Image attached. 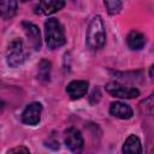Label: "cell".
I'll return each mask as SVG.
<instances>
[{
  "instance_id": "cell-17",
  "label": "cell",
  "mask_w": 154,
  "mask_h": 154,
  "mask_svg": "<svg viewBox=\"0 0 154 154\" xmlns=\"http://www.w3.org/2000/svg\"><path fill=\"white\" fill-rule=\"evenodd\" d=\"M149 76H150L152 79H154V64L149 67Z\"/></svg>"
},
{
  "instance_id": "cell-6",
  "label": "cell",
  "mask_w": 154,
  "mask_h": 154,
  "mask_svg": "<svg viewBox=\"0 0 154 154\" xmlns=\"http://www.w3.org/2000/svg\"><path fill=\"white\" fill-rule=\"evenodd\" d=\"M42 105L40 102H31L22 113V122L28 125H36L41 119Z\"/></svg>"
},
{
  "instance_id": "cell-7",
  "label": "cell",
  "mask_w": 154,
  "mask_h": 154,
  "mask_svg": "<svg viewBox=\"0 0 154 154\" xmlns=\"http://www.w3.org/2000/svg\"><path fill=\"white\" fill-rule=\"evenodd\" d=\"M22 26L24 29V32L28 37V41H29L30 46L34 49H40V47H41V34H40L38 28L35 24L30 23V22H23Z\"/></svg>"
},
{
  "instance_id": "cell-14",
  "label": "cell",
  "mask_w": 154,
  "mask_h": 154,
  "mask_svg": "<svg viewBox=\"0 0 154 154\" xmlns=\"http://www.w3.org/2000/svg\"><path fill=\"white\" fill-rule=\"evenodd\" d=\"M105 6L109 14H117L122 10V2L118 0H106Z\"/></svg>"
},
{
  "instance_id": "cell-10",
  "label": "cell",
  "mask_w": 154,
  "mask_h": 154,
  "mask_svg": "<svg viewBox=\"0 0 154 154\" xmlns=\"http://www.w3.org/2000/svg\"><path fill=\"white\" fill-rule=\"evenodd\" d=\"M109 113L116 117V118H119V119H130L134 114L131 107L124 102H120V101H116V102H112L111 106H109Z\"/></svg>"
},
{
  "instance_id": "cell-5",
  "label": "cell",
  "mask_w": 154,
  "mask_h": 154,
  "mask_svg": "<svg viewBox=\"0 0 154 154\" xmlns=\"http://www.w3.org/2000/svg\"><path fill=\"white\" fill-rule=\"evenodd\" d=\"M65 143L71 152H73L75 154H81L84 146L81 131L75 128L67 129L65 131Z\"/></svg>"
},
{
  "instance_id": "cell-9",
  "label": "cell",
  "mask_w": 154,
  "mask_h": 154,
  "mask_svg": "<svg viewBox=\"0 0 154 154\" xmlns=\"http://www.w3.org/2000/svg\"><path fill=\"white\" fill-rule=\"evenodd\" d=\"M87 90H88L87 81H72L66 87V91L72 100L81 99L87 94Z\"/></svg>"
},
{
  "instance_id": "cell-2",
  "label": "cell",
  "mask_w": 154,
  "mask_h": 154,
  "mask_svg": "<svg viewBox=\"0 0 154 154\" xmlns=\"http://www.w3.org/2000/svg\"><path fill=\"white\" fill-rule=\"evenodd\" d=\"M45 34H46V45L51 49L61 47L66 41L64 28L57 18H49L45 22Z\"/></svg>"
},
{
  "instance_id": "cell-16",
  "label": "cell",
  "mask_w": 154,
  "mask_h": 154,
  "mask_svg": "<svg viewBox=\"0 0 154 154\" xmlns=\"http://www.w3.org/2000/svg\"><path fill=\"white\" fill-rule=\"evenodd\" d=\"M7 154H30V153H29V150L25 147L20 146V147H16V148L10 149L7 152Z\"/></svg>"
},
{
  "instance_id": "cell-3",
  "label": "cell",
  "mask_w": 154,
  "mask_h": 154,
  "mask_svg": "<svg viewBox=\"0 0 154 154\" xmlns=\"http://www.w3.org/2000/svg\"><path fill=\"white\" fill-rule=\"evenodd\" d=\"M25 58H26V53L24 49L23 41L19 38L12 41L7 51V64L12 67H17L24 63Z\"/></svg>"
},
{
  "instance_id": "cell-1",
  "label": "cell",
  "mask_w": 154,
  "mask_h": 154,
  "mask_svg": "<svg viewBox=\"0 0 154 154\" xmlns=\"http://www.w3.org/2000/svg\"><path fill=\"white\" fill-rule=\"evenodd\" d=\"M106 42V31L105 25L100 16H95L87 30V45L90 49L96 51L105 46Z\"/></svg>"
},
{
  "instance_id": "cell-19",
  "label": "cell",
  "mask_w": 154,
  "mask_h": 154,
  "mask_svg": "<svg viewBox=\"0 0 154 154\" xmlns=\"http://www.w3.org/2000/svg\"><path fill=\"white\" fill-rule=\"evenodd\" d=\"M150 154H154V149H153V150H152V152H150Z\"/></svg>"
},
{
  "instance_id": "cell-4",
  "label": "cell",
  "mask_w": 154,
  "mask_h": 154,
  "mask_svg": "<svg viewBox=\"0 0 154 154\" xmlns=\"http://www.w3.org/2000/svg\"><path fill=\"white\" fill-rule=\"evenodd\" d=\"M106 91L112 96L120 97V99H135L140 95L138 89L125 87L118 82H109L106 84Z\"/></svg>"
},
{
  "instance_id": "cell-15",
  "label": "cell",
  "mask_w": 154,
  "mask_h": 154,
  "mask_svg": "<svg viewBox=\"0 0 154 154\" xmlns=\"http://www.w3.org/2000/svg\"><path fill=\"white\" fill-rule=\"evenodd\" d=\"M49 70H51V64L46 60H42L38 64V76H40V78H43V79L49 78Z\"/></svg>"
},
{
  "instance_id": "cell-8",
  "label": "cell",
  "mask_w": 154,
  "mask_h": 154,
  "mask_svg": "<svg viewBox=\"0 0 154 154\" xmlns=\"http://www.w3.org/2000/svg\"><path fill=\"white\" fill-rule=\"evenodd\" d=\"M65 6V2L61 0H46L38 2L35 12L38 14H52Z\"/></svg>"
},
{
  "instance_id": "cell-18",
  "label": "cell",
  "mask_w": 154,
  "mask_h": 154,
  "mask_svg": "<svg viewBox=\"0 0 154 154\" xmlns=\"http://www.w3.org/2000/svg\"><path fill=\"white\" fill-rule=\"evenodd\" d=\"M150 100H154V93L152 94V97H150Z\"/></svg>"
},
{
  "instance_id": "cell-13",
  "label": "cell",
  "mask_w": 154,
  "mask_h": 154,
  "mask_svg": "<svg viewBox=\"0 0 154 154\" xmlns=\"http://www.w3.org/2000/svg\"><path fill=\"white\" fill-rule=\"evenodd\" d=\"M17 1H2L0 2V12H1V17L5 19H8L11 17L14 16V13L17 12Z\"/></svg>"
},
{
  "instance_id": "cell-11",
  "label": "cell",
  "mask_w": 154,
  "mask_h": 154,
  "mask_svg": "<svg viewBox=\"0 0 154 154\" xmlns=\"http://www.w3.org/2000/svg\"><path fill=\"white\" fill-rule=\"evenodd\" d=\"M123 154H142V144L137 136L130 135L123 144Z\"/></svg>"
},
{
  "instance_id": "cell-12",
  "label": "cell",
  "mask_w": 154,
  "mask_h": 154,
  "mask_svg": "<svg viewBox=\"0 0 154 154\" xmlns=\"http://www.w3.org/2000/svg\"><path fill=\"white\" fill-rule=\"evenodd\" d=\"M126 43L129 46V48L134 49V51H140L143 48L144 43H146V38L144 35L141 34L140 31L132 30L129 32L128 37H126Z\"/></svg>"
}]
</instances>
